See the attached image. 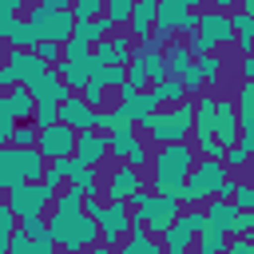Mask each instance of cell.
<instances>
[{
  "label": "cell",
  "mask_w": 254,
  "mask_h": 254,
  "mask_svg": "<svg viewBox=\"0 0 254 254\" xmlns=\"http://www.w3.org/2000/svg\"><path fill=\"white\" fill-rule=\"evenodd\" d=\"M194 167V151L190 143H171V147H155L151 151V175H147V190L159 198H179V187L187 179V171Z\"/></svg>",
  "instance_id": "obj_1"
},
{
  "label": "cell",
  "mask_w": 254,
  "mask_h": 254,
  "mask_svg": "<svg viewBox=\"0 0 254 254\" xmlns=\"http://www.w3.org/2000/svg\"><path fill=\"white\" fill-rule=\"evenodd\" d=\"M135 131H143L139 139L155 151V147H171V143H190V99H183L179 107H159L151 111Z\"/></svg>",
  "instance_id": "obj_2"
},
{
  "label": "cell",
  "mask_w": 254,
  "mask_h": 254,
  "mask_svg": "<svg viewBox=\"0 0 254 254\" xmlns=\"http://www.w3.org/2000/svg\"><path fill=\"white\" fill-rule=\"evenodd\" d=\"M44 159L40 151H16V147H0V190H12L20 183H40L44 175Z\"/></svg>",
  "instance_id": "obj_3"
},
{
  "label": "cell",
  "mask_w": 254,
  "mask_h": 254,
  "mask_svg": "<svg viewBox=\"0 0 254 254\" xmlns=\"http://www.w3.org/2000/svg\"><path fill=\"white\" fill-rule=\"evenodd\" d=\"M20 16H24V20H28V28L36 32V40H48V44H60V48L71 40L75 20H71V12H67V8H64V12H56V8H48V0H44V4L24 8Z\"/></svg>",
  "instance_id": "obj_4"
},
{
  "label": "cell",
  "mask_w": 254,
  "mask_h": 254,
  "mask_svg": "<svg viewBox=\"0 0 254 254\" xmlns=\"http://www.w3.org/2000/svg\"><path fill=\"white\" fill-rule=\"evenodd\" d=\"M139 190H147V171H135V167H127V163H115L111 175L99 183V194H103L107 202H131Z\"/></svg>",
  "instance_id": "obj_5"
},
{
  "label": "cell",
  "mask_w": 254,
  "mask_h": 254,
  "mask_svg": "<svg viewBox=\"0 0 254 254\" xmlns=\"http://www.w3.org/2000/svg\"><path fill=\"white\" fill-rule=\"evenodd\" d=\"M4 202L16 214V222L20 218H44L48 206H52V190H44L40 183H20V187L4 190Z\"/></svg>",
  "instance_id": "obj_6"
},
{
  "label": "cell",
  "mask_w": 254,
  "mask_h": 254,
  "mask_svg": "<svg viewBox=\"0 0 254 254\" xmlns=\"http://www.w3.org/2000/svg\"><path fill=\"white\" fill-rule=\"evenodd\" d=\"M36 151H40L44 163H64L75 151V131L64 127V123H52V127L36 131Z\"/></svg>",
  "instance_id": "obj_7"
},
{
  "label": "cell",
  "mask_w": 254,
  "mask_h": 254,
  "mask_svg": "<svg viewBox=\"0 0 254 254\" xmlns=\"http://www.w3.org/2000/svg\"><path fill=\"white\" fill-rule=\"evenodd\" d=\"M111 111H115V119L119 123H131V127H139L151 111H159L155 107V99H151V91H127V87H119L115 91V103H111Z\"/></svg>",
  "instance_id": "obj_8"
},
{
  "label": "cell",
  "mask_w": 254,
  "mask_h": 254,
  "mask_svg": "<svg viewBox=\"0 0 254 254\" xmlns=\"http://www.w3.org/2000/svg\"><path fill=\"white\" fill-rule=\"evenodd\" d=\"M131 48H135V40H131L127 32H111L107 40H99V44L91 48V64H95V67H123V64L131 60Z\"/></svg>",
  "instance_id": "obj_9"
},
{
  "label": "cell",
  "mask_w": 254,
  "mask_h": 254,
  "mask_svg": "<svg viewBox=\"0 0 254 254\" xmlns=\"http://www.w3.org/2000/svg\"><path fill=\"white\" fill-rule=\"evenodd\" d=\"M127 226H131V206L127 202H107V210L99 218V246L103 250H115L123 242Z\"/></svg>",
  "instance_id": "obj_10"
},
{
  "label": "cell",
  "mask_w": 254,
  "mask_h": 254,
  "mask_svg": "<svg viewBox=\"0 0 254 254\" xmlns=\"http://www.w3.org/2000/svg\"><path fill=\"white\" fill-rule=\"evenodd\" d=\"M71 159L79 163V167H99V163H107V135H99V131H75V151H71Z\"/></svg>",
  "instance_id": "obj_11"
},
{
  "label": "cell",
  "mask_w": 254,
  "mask_h": 254,
  "mask_svg": "<svg viewBox=\"0 0 254 254\" xmlns=\"http://www.w3.org/2000/svg\"><path fill=\"white\" fill-rule=\"evenodd\" d=\"M28 95H32V103H52V107H60L71 91H67V87L60 83V75L48 67V71H40V75L28 83Z\"/></svg>",
  "instance_id": "obj_12"
},
{
  "label": "cell",
  "mask_w": 254,
  "mask_h": 254,
  "mask_svg": "<svg viewBox=\"0 0 254 254\" xmlns=\"http://www.w3.org/2000/svg\"><path fill=\"white\" fill-rule=\"evenodd\" d=\"M52 71L60 75V83H64L71 95H79V91L91 83V71H95V64H91V56H87V60H79V64H67V60H60Z\"/></svg>",
  "instance_id": "obj_13"
},
{
  "label": "cell",
  "mask_w": 254,
  "mask_h": 254,
  "mask_svg": "<svg viewBox=\"0 0 254 254\" xmlns=\"http://www.w3.org/2000/svg\"><path fill=\"white\" fill-rule=\"evenodd\" d=\"M151 28H155V0H135L131 4V20H127L123 32L135 44H143V40H151Z\"/></svg>",
  "instance_id": "obj_14"
},
{
  "label": "cell",
  "mask_w": 254,
  "mask_h": 254,
  "mask_svg": "<svg viewBox=\"0 0 254 254\" xmlns=\"http://www.w3.org/2000/svg\"><path fill=\"white\" fill-rule=\"evenodd\" d=\"M56 115H60V123H64V127H71V131H87L95 111H91V107H87L79 95H67V99L56 107Z\"/></svg>",
  "instance_id": "obj_15"
},
{
  "label": "cell",
  "mask_w": 254,
  "mask_h": 254,
  "mask_svg": "<svg viewBox=\"0 0 254 254\" xmlns=\"http://www.w3.org/2000/svg\"><path fill=\"white\" fill-rule=\"evenodd\" d=\"M4 64H8L12 71H16V79H20L24 87H28V83H32V79H36L40 71H48V67H44V64H40V60H36L32 52H12V48H8V56H4Z\"/></svg>",
  "instance_id": "obj_16"
},
{
  "label": "cell",
  "mask_w": 254,
  "mask_h": 254,
  "mask_svg": "<svg viewBox=\"0 0 254 254\" xmlns=\"http://www.w3.org/2000/svg\"><path fill=\"white\" fill-rule=\"evenodd\" d=\"M194 67H198V75H202V83L206 87H226V56H218V52H210V56H198L194 60Z\"/></svg>",
  "instance_id": "obj_17"
},
{
  "label": "cell",
  "mask_w": 254,
  "mask_h": 254,
  "mask_svg": "<svg viewBox=\"0 0 254 254\" xmlns=\"http://www.w3.org/2000/svg\"><path fill=\"white\" fill-rule=\"evenodd\" d=\"M67 190H75L79 198L87 194H99V167H79L71 159V175H67Z\"/></svg>",
  "instance_id": "obj_18"
},
{
  "label": "cell",
  "mask_w": 254,
  "mask_h": 254,
  "mask_svg": "<svg viewBox=\"0 0 254 254\" xmlns=\"http://www.w3.org/2000/svg\"><path fill=\"white\" fill-rule=\"evenodd\" d=\"M202 214H206V226H214V230H230V222L238 218V210H234V202L230 198H210V202H202Z\"/></svg>",
  "instance_id": "obj_19"
},
{
  "label": "cell",
  "mask_w": 254,
  "mask_h": 254,
  "mask_svg": "<svg viewBox=\"0 0 254 254\" xmlns=\"http://www.w3.org/2000/svg\"><path fill=\"white\" fill-rule=\"evenodd\" d=\"M4 107H8V115H12L16 123H28L32 111H36V103H32V95H28L24 83H16L12 91H4Z\"/></svg>",
  "instance_id": "obj_20"
},
{
  "label": "cell",
  "mask_w": 254,
  "mask_h": 254,
  "mask_svg": "<svg viewBox=\"0 0 254 254\" xmlns=\"http://www.w3.org/2000/svg\"><path fill=\"white\" fill-rule=\"evenodd\" d=\"M159 56H163V64H167V75H171V79H179V75H183V71H187V67L194 64L183 40H171V44H167V48H163Z\"/></svg>",
  "instance_id": "obj_21"
},
{
  "label": "cell",
  "mask_w": 254,
  "mask_h": 254,
  "mask_svg": "<svg viewBox=\"0 0 254 254\" xmlns=\"http://www.w3.org/2000/svg\"><path fill=\"white\" fill-rule=\"evenodd\" d=\"M4 44H8L12 52H32L40 40H36V32L28 28V20H24V16H16V20L8 24V36H4Z\"/></svg>",
  "instance_id": "obj_22"
},
{
  "label": "cell",
  "mask_w": 254,
  "mask_h": 254,
  "mask_svg": "<svg viewBox=\"0 0 254 254\" xmlns=\"http://www.w3.org/2000/svg\"><path fill=\"white\" fill-rule=\"evenodd\" d=\"M147 91H151L155 107H179L183 99H190V95L183 91V83H179V79H163V83H155V87H147Z\"/></svg>",
  "instance_id": "obj_23"
},
{
  "label": "cell",
  "mask_w": 254,
  "mask_h": 254,
  "mask_svg": "<svg viewBox=\"0 0 254 254\" xmlns=\"http://www.w3.org/2000/svg\"><path fill=\"white\" fill-rule=\"evenodd\" d=\"M67 175H71V159H64V163H48L44 175H40V187L52 190V194H60V190L67 187Z\"/></svg>",
  "instance_id": "obj_24"
},
{
  "label": "cell",
  "mask_w": 254,
  "mask_h": 254,
  "mask_svg": "<svg viewBox=\"0 0 254 254\" xmlns=\"http://www.w3.org/2000/svg\"><path fill=\"white\" fill-rule=\"evenodd\" d=\"M83 210V198L75 194V190H60V194H52V206H48V214H56V218H75Z\"/></svg>",
  "instance_id": "obj_25"
},
{
  "label": "cell",
  "mask_w": 254,
  "mask_h": 254,
  "mask_svg": "<svg viewBox=\"0 0 254 254\" xmlns=\"http://www.w3.org/2000/svg\"><path fill=\"white\" fill-rule=\"evenodd\" d=\"M159 246H163V254H190V250H194V238L183 234L179 226H171V230L159 234Z\"/></svg>",
  "instance_id": "obj_26"
},
{
  "label": "cell",
  "mask_w": 254,
  "mask_h": 254,
  "mask_svg": "<svg viewBox=\"0 0 254 254\" xmlns=\"http://www.w3.org/2000/svg\"><path fill=\"white\" fill-rule=\"evenodd\" d=\"M131 4H135V0H103V20H107L115 32H123L127 20H131Z\"/></svg>",
  "instance_id": "obj_27"
},
{
  "label": "cell",
  "mask_w": 254,
  "mask_h": 254,
  "mask_svg": "<svg viewBox=\"0 0 254 254\" xmlns=\"http://www.w3.org/2000/svg\"><path fill=\"white\" fill-rule=\"evenodd\" d=\"M175 226H179L183 234H190V238H198V234L206 230V214H202V206H187V210H179V218H175Z\"/></svg>",
  "instance_id": "obj_28"
},
{
  "label": "cell",
  "mask_w": 254,
  "mask_h": 254,
  "mask_svg": "<svg viewBox=\"0 0 254 254\" xmlns=\"http://www.w3.org/2000/svg\"><path fill=\"white\" fill-rule=\"evenodd\" d=\"M123 163H127V167H135V171H147V167H151V147L135 135V139H131V147H127V155H123Z\"/></svg>",
  "instance_id": "obj_29"
},
{
  "label": "cell",
  "mask_w": 254,
  "mask_h": 254,
  "mask_svg": "<svg viewBox=\"0 0 254 254\" xmlns=\"http://www.w3.org/2000/svg\"><path fill=\"white\" fill-rule=\"evenodd\" d=\"M67 12H71L75 24H83V20H99V16H103V0H75V4H67Z\"/></svg>",
  "instance_id": "obj_30"
},
{
  "label": "cell",
  "mask_w": 254,
  "mask_h": 254,
  "mask_svg": "<svg viewBox=\"0 0 254 254\" xmlns=\"http://www.w3.org/2000/svg\"><path fill=\"white\" fill-rule=\"evenodd\" d=\"M222 246H226V234L214 230V226H206V230L194 238V250H202V254H222Z\"/></svg>",
  "instance_id": "obj_31"
},
{
  "label": "cell",
  "mask_w": 254,
  "mask_h": 254,
  "mask_svg": "<svg viewBox=\"0 0 254 254\" xmlns=\"http://www.w3.org/2000/svg\"><path fill=\"white\" fill-rule=\"evenodd\" d=\"M91 83H99L103 91H119L123 87V67H95L91 71Z\"/></svg>",
  "instance_id": "obj_32"
},
{
  "label": "cell",
  "mask_w": 254,
  "mask_h": 254,
  "mask_svg": "<svg viewBox=\"0 0 254 254\" xmlns=\"http://www.w3.org/2000/svg\"><path fill=\"white\" fill-rule=\"evenodd\" d=\"M8 147H16V151H32V147H36V127H32V123H16Z\"/></svg>",
  "instance_id": "obj_33"
},
{
  "label": "cell",
  "mask_w": 254,
  "mask_h": 254,
  "mask_svg": "<svg viewBox=\"0 0 254 254\" xmlns=\"http://www.w3.org/2000/svg\"><path fill=\"white\" fill-rule=\"evenodd\" d=\"M79 99H83V103H87L91 111H99V107H111V99H115V95H107V91H103L99 83H87V87L79 91Z\"/></svg>",
  "instance_id": "obj_34"
},
{
  "label": "cell",
  "mask_w": 254,
  "mask_h": 254,
  "mask_svg": "<svg viewBox=\"0 0 254 254\" xmlns=\"http://www.w3.org/2000/svg\"><path fill=\"white\" fill-rule=\"evenodd\" d=\"M32 56H36L44 67H56V64H60V56H64V48H60V44H48V40H40V44L32 48Z\"/></svg>",
  "instance_id": "obj_35"
},
{
  "label": "cell",
  "mask_w": 254,
  "mask_h": 254,
  "mask_svg": "<svg viewBox=\"0 0 254 254\" xmlns=\"http://www.w3.org/2000/svg\"><path fill=\"white\" fill-rule=\"evenodd\" d=\"M246 163H250V155H246L242 147H230V151H222V167H226V171H230L234 179H238V175L246 171Z\"/></svg>",
  "instance_id": "obj_36"
},
{
  "label": "cell",
  "mask_w": 254,
  "mask_h": 254,
  "mask_svg": "<svg viewBox=\"0 0 254 254\" xmlns=\"http://www.w3.org/2000/svg\"><path fill=\"white\" fill-rule=\"evenodd\" d=\"M12 230H16V214H12L8 202L0 198V254H8V238H12Z\"/></svg>",
  "instance_id": "obj_37"
},
{
  "label": "cell",
  "mask_w": 254,
  "mask_h": 254,
  "mask_svg": "<svg viewBox=\"0 0 254 254\" xmlns=\"http://www.w3.org/2000/svg\"><path fill=\"white\" fill-rule=\"evenodd\" d=\"M36 131H44V127H52V123H60V115H56V107L52 103H36V111H32V119H28Z\"/></svg>",
  "instance_id": "obj_38"
},
{
  "label": "cell",
  "mask_w": 254,
  "mask_h": 254,
  "mask_svg": "<svg viewBox=\"0 0 254 254\" xmlns=\"http://www.w3.org/2000/svg\"><path fill=\"white\" fill-rule=\"evenodd\" d=\"M250 230H254V210H238V218L230 222L226 238H250Z\"/></svg>",
  "instance_id": "obj_39"
},
{
  "label": "cell",
  "mask_w": 254,
  "mask_h": 254,
  "mask_svg": "<svg viewBox=\"0 0 254 254\" xmlns=\"http://www.w3.org/2000/svg\"><path fill=\"white\" fill-rule=\"evenodd\" d=\"M103 210H107V198H103V194H87V198H83V210H79V214H83V218H91V222L99 226Z\"/></svg>",
  "instance_id": "obj_40"
},
{
  "label": "cell",
  "mask_w": 254,
  "mask_h": 254,
  "mask_svg": "<svg viewBox=\"0 0 254 254\" xmlns=\"http://www.w3.org/2000/svg\"><path fill=\"white\" fill-rule=\"evenodd\" d=\"M20 12H24V4H20V0H0V40L8 36V24H12Z\"/></svg>",
  "instance_id": "obj_41"
},
{
  "label": "cell",
  "mask_w": 254,
  "mask_h": 254,
  "mask_svg": "<svg viewBox=\"0 0 254 254\" xmlns=\"http://www.w3.org/2000/svg\"><path fill=\"white\" fill-rule=\"evenodd\" d=\"M8 254H32V238L20 234V230H12V238H8Z\"/></svg>",
  "instance_id": "obj_42"
},
{
  "label": "cell",
  "mask_w": 254,
  "mask_h": 254,
  "mask_svg": "<svg viewBox=\"0 0 254 254\" xmlns=\"http://www.w3.org/2000/svg\"><path fill=\"white\" fill-rule=\"evenodd\" d=\"M222 254H254V238H226Z\"/></svg>",
  "instance_id": "obj_43"
},
{
  "label": "cell",
  "mask_w": 254,
  "mask_h": 254,
  "mask_svg": "<svg viewBox=\"0 0 254 254\" xmlns=\"http://www.w3.org/2000/svg\"><path fill=\"white\" fill-rule=\"evenodd\" d=\"M16 83H20V79H16V71H12L8 64H0V95H4V91H12Z\"/></svg>",
  "instance_id": "obj_44"
},
{
  "label": "cell",
  "mask_w": 254,
  "mask_h": 254,
  "mask_svg": "<svg viewBox=\"0 0 254 254\" xmlns=\"http://www.w3.org/2000/svg\"><path fill=\"white\" fill-rule=\"evenodd\" d=\"M32 254H60V250H56V246H52V238L44 234V238H36V242H32Z\"/></svg>",
  "instance_id": "obj_45"
},
{
  "label": "cell",
  "mask_w": 254,
  "mask_h": 254,
  "mask_svg": "<svg viewBox=\"0 0 254 254\" xmlns=\"http://www.w3.org/2000/svg\"><path fill=\"white\" fill-rule=\"evenodd\" d=\"M139 254H163V246H159V238H147V242L139 246Z\"/></svg>",
  "instance_id": "obj_46"
},
{
  "label": "cell",
  "mask_w": 254,
  "mask_h": 254,
  "mask_svg": "<svg viewBox=\"0 0 254 254\" xmlns=\"http://www.w3.org/2000/svg\"><path fill=\"white\" fill-rule=\"evenodd\" d=\"M64 254H111V250H103V246L95 242V246H87V250H64Z\"/></svg>",
  "instance_id": "obj_47"
},
{
  "label": "cell",
  "mask_w": 254,
  "mask_h": 254,
  "mask_svg": "<svg viewBox=\"0 0 254 254\" xmlns=\"http://www.w3.org/2000/svg\"><path fill=\"white\" fill-rule=\"evenodd\" d=\"M190 254H202V250H190Z\"/></svg>",
  "instance_id": "obj_48"
},
{
  "label": "cell",
  "mask_w": 254,
  "mask_h": 254,
  "mask_svg": "<svg viewBox=\"0 0 254 254\" xmlns=\"http://www.w3.org/2000/svg\"><path fill=\"white\" fill-rule=\"evenodd\" d=\"M0 198H4V190H0Z\"/></svg>",
  "instance_id": "obj_49"
}]
</instances>
